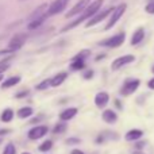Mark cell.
Segmentation results:
<instances>
[{"label":"cell","instance_id":"obj_14","mask_svg":"<svg viewBox=\"0 0 154 154\" xmlns=\"http://www.w3.org/2000/svg\"><path fill=\"white\" fill-rule=\"evenodd\" d=\"M48 12L46 14H43L42 16H38V18H35V19H31L30 20V23H29V26H27V29L29 30H35V29H38V27L41 26V24L45 22V19L48 18Z\"/></svg>","mask_w":154,"mask_h":154},{"label":"cell","instance_id":"obj_12","mask_svg":"<svg viewBox=\"0 0 154 154\" xmlns=\"http://www.w3.org/2000/svg\"><path fill=\"white\" fill-rule=\"evenodd\" d=\"M108 100H109V95L107 92H99L95 96V104L99 108H104L108 104Z\"/></svg>","mask_w":154,"mask_h":154},{"label":"cell","instance_id":"obj_25","mask_svg":"<svg viewBox=\"0 0 154 154\" xmlns=\"http://www.w3.org/2000/svg\"><path fill=\"white\" fill-rule=\"evenodd\" d=\"M3 154H16V150H15V146L12 143H8L7 146L4 147V152Z\"/></svg>","mask_w":154,"mask_h":154},{"label":"cell","instance_id":"obj_24","mask_svg":"<svg viewBox=\"0 0 154 154\" xmlns=\"http://www.w3.org/2000/svg\"><path fill=\"white\" fill-rule=\"evenodd\" d=\"M65 130H66V125H65V123H58V125L53 128V133L54 134H60V133H62V131H65Z\"/></svg>","mask_w":154,"mask_h":154},{"label":"cell","instance_id":"obj_20","mask_svg":"<svg viewBox=\"0 0 154 154\" xmlns=\"http://www.w3.org/2000/svg\"><path fill=\"white\" fill-rule=\"evenodd\" d=\"M32 115V108L31 107H22L18 111V118L20 119H26V118H30Z\"/></svg>","mask_w":154,"mask_h":154},{"label":"cell","instance_id":"obj_16","mask_svg":"<svg viewBox=\"0 0 154 154\" xmlns=\"http://www.w3.org/2000/svg\"><path fill=\"white\" fill-rule=\"evenodd\" d=\"M76 115H77V108L72 107V108H66L65 111H62L61 114H60V119L61 120H70V119H73Z\"/></svg>","mask_w":154,"mask_h":154},{"label":"cell","instance_id":"obj_32","mask_svg":"<svg viewBox=\"0 0 154 154\" xmlns=\"http://www.w3.org/2000/svg\"><path fill=\"white\" fill-rule=\"evenodd\" d=\"M27 95V92H22V93H16L15 95V97H23V96H26Z\"/></svg>","mask_w":154,"mask_h":154},{"label":"cell","instance_id":"obj_30","mask_svg":"<svg viewBox=\"0 0 154 154\" xmlns=\"http://www.w3.org/2000/svg\"><path fill=\"white\" fill-rule=\"evenodd\" d=\"M135 146H137V149H138V150L143 149V146H145V142H138V143H137Z\"/></svg>","mask_w":154,"mask_h":154},{"label":"cell","instance_id":"obj_3","mask_svg":"<svg viewBox=\"0 0 154 154\" xmlns=\"http://www.w3.org/2000/svg\"><path fill=\"white\" fill-rule=\"evenodd\" d=\"M127 10V4L126 3H122V4H119L116 8L114 10V12H112V16H111V19L108 20V23H107V26H106V30H109V29H112V27L115 26V24L118 23V20H119L120 18H122V15L125 14V11Z\"/></svg>","mask_w":154,"mask_h":154},{"label":"cell","instance_id":"obj_21","mask_svg":"<svg viewBox=\"0 0 154 154\" xmlns=\"http://www.w3.org/2000/svg\"><path fill=\"white\" fill-rule=\"evenodd\" d=\"M12 118H14V111L11 108H7V109L3 111V114H2V120L3 122H11Z\"/></svg>","mask_w":154,"mask_h":154},{"label":"cell","instance_id":"obj_7","mask_svg":"<svg viewBox=\"0 0 154 154\" xmlns=\"http://www.w3.org/2000/svg\"><path fill=\"white\" fill-rule=\"evenodd\" d=\"M135 61V57L131 56V54H127V56H122L119 57V58H116L114 62L111 64V69L112 70H118L120 69L122 66H125V65L127 64H131V62Z\"/></svg>","mask_w":154,"mask_h":154},{"label":"cell","instance_id":"obj_18","mask_svg":"<svg viewBox=\"0 0 154 154\" xmlns=\"http://www.w3.org/2000/svg\"><path fill=\"white\" fill-rule=\"evenodd\" d=\"M66 77H68V73H65V72L57 73V75L51 79V87H58V85H61L62 82L66 80Z\"/></svg>","mask_w":154,"mask_h":154},{"label":"cell","instance_id":"obj_26","mask_svg":"<svg viewBox=\"0 0 154 154\" xmlns=\"http://www.w3.org/2000/svg\"><path fill=\"white\" fill-rule=\"evenodd\" d=\"M145 10H146L147 14H152V15H154V0H152L150 3H147L146 7H145Z\"/></svg>","mask_w":154,"mask_h":154},{"label":"cell","instance_id":"obj_29","mask_svg":"<svg viewBox=\"0 0 154 154\" xmlns=\"http://www.w3.org/2000/svg\"><path fill=\"white\" fill-rule=\"evenodd\" d=\"M7 68H8V66H7V64H0V75H2V73L4 72V70L7 69Z\"/></svg>","mask_w":154,"mask_h":154},{"label":"cell","instance_id":"obj_28","mask_svg":"<svg viewBox=\"0 0 154 154\" xmlns=\"http://www.w3.org/2000/svg\"><path fill=\"white\" fill-rule=\"evenodd\" d=\"M147 87L150 88V89H154V77L152 80H149V82H147Z\"/></svg>","mask_w":154,"mask_h":154},{"label":"cell","instance_id":"obj_36","mask_svg":"<svg viewBox=\"0 0 154 154\" xmlns=\"http://www.w3.org/2000/svg\"><path fill=\"white\" fill-rule=\"evenodd\" d=\"M22 154H31V153H27V152H23V153H22Z\"/></svg>","mask_w":154,"mask_h":154},{"label":"cell","instance_id":"obj_15","mask_svg":"<svg viewBox=\"0 0 154 154\" xmlns=\"http://www.w3.org/2000/svg\"><path fill=\"white\" fill-rule=\"evenodd\" d=\"M143 38H145V30L142 29V27H139L133 34V37H131V45L135 46V45H138V43H141L142 41H143Z\"/></svg>","mask_w":154,"mask_h":154},{"label":"cell","instance_id":"obj_17","mask_svg":"<svg viewBox=\"0 0 154 154\" xmlns=\"http://www.w3.org/2000/svg\"><path fill=\"white\" fill-rule=\"evenodd\" d=\"M101 118H103L107 123H115L118 120V115L115 114L112 109H106V111L103 112V115H101Z\"/></svg>","mask_w":154,"mask_h":154},{"label":"cell","instance_id":"obj_8","mask_svg":"<svg viewBox=\"0 0 154 154\" xmlns=\"http://www.w3.org/2000/svg\"><path fill=\"white\" fill-rule=\"evenodd\" d=\"M114 10L115 8H108V10H106V11H101V12H97L95 16H92V18L89 19V20L87 22V24L85 26L87 27H92V26H95V24H97V23H100L103 19H106L107 16L109 15L111 12H114Z\"/></svg>","mask_w":154,"mask_h":154},{"label":"cell","instance_id":"obj_23","mask_svg":"<svg viewBox=\"0 0 154 154\" xmlns=\"http://www.w3.org/2000/svg\"><path fill=\"white\" fill-rule=\"evenodd\" d=\"M51 146H53V142L50 141V139H48V141H45L42 145H41L38 149H39V152H48V150L51 149Z\"/></svg>","mask_w":154,"mask_h":154},{"label":"cell","instance_id":"obj_4","mask_svg":"<svg viewBox=\"0 0 154 154\" xmlns=\"http://www.w3.org/2000/svg\"><path fill=\"white\" fill-rule=\"evenodd\" d=\"M126 39V34L125 32H119V34L114 35V37L108 38L106 41H101L99 45L100 46H106V48H119Z\"/></svg>","mask_w":154,"mask_h":154},{"label":"cell","instance_id":"obj_33","mask_svg":"<svg viewBox=\"0 0 154 154\" xmlns=\"http://www.w3.org/2000/svg\"><path fill=\"white\" fill-rule=\"evenodd\" d=\"M8 134V130H0V135H5Z\"/></svg>","mask_w":154,"mask_h":154},{"label":"cell","instance_id":"obj_22","mask_svg":"<svg viewBox=\"0 0 154 154\" xmlns=\"http://www.w3.org/2000/svg\"><path fill=\"white\" fill-rule=\"evenodd\" d=\"M49 87H51V79L43 80V81L39 82V84H38L35 88H37L38 91H43V89H46V88H49Z\"/></svg>","mask_w":154,"mask_h":154},{"label":"cell","instance_id":"obj_31","mask_svg":"<svg viewBox=\"0 0 154 154\" xmlns=\"http://www.w3.org/2000/svg\"><path fill=\"white\" fill-rule=\"evenodd\" d=\"M70 154H84V152H81V150H79V149H73L72 152H70Z\"/></svg>","mask_w":154,"mask_h":154},{"label":"cell","instance_id":"obj_27","mask_svg":"<svg viewBox=\"0 0 154 154\" xmlns=\"http://www.w3.org/2000/svg\"><path fill=\"white\" fill-rule=\"evenodd\" d=\"M80 142V139H77V138H69V139H66V143L69 145V143H79Z\"/></svg>","mask_w":154,"mask_h":154},{"label":"cell","instance_id":"obj_11","mask_svg":"<svg viewBox=\"0 0 154 154\" xmlns=\"http://www.w3.org/2000/svg\"><path fill=\"white\" fill-rule=\"evenodd\" d=\"M88 3H89V0H80L75 7L66 14V18H72L73 15H77V14H80V12H84L85 8L88 7Z\"/></svg>","mask_w":154,"mask_h":154},{"label":"cell","instance_id":"obj_13","mask_svg":"<svg viewBox=\"0 0 154 154\" xmlns=\"http://www.w3.org/2000/svg\"><path fill=\"white\" fill-rule=\"evenodd\" d=\"M143 135V131L142 130H138V128H133V130L127 131L125 135V139L126 141H138L139 138H142Z\"/></svg>","mask_w":154,"mask_h":154},{"label":"cell","instance_id":"obj_5","mask_svg":"<svg viewBox=\"0 0 154 154\" xmlns=\"http://www.w3.org/2000/svg\"><path fill=\"white\" fill-rule=\"evenodd\" d=\"M139 85H141V81H139V80H137V79L127 80V81L125 82V85L122 87V89H120V93H122L123 96H130L138 89Z\"/></svg>","mask_w":154,"mask_h":154},{"label":"cell","instance_id":"obj_1","mask_svg":"<svg viewBox=\"0 0 154 154\" xmlns=\"http://www.w3.org/2000/svg\"><path fill=\"white\" fill-rule=\"evenodd\" d=\"M103 2H104V0H95L93 3H91V5H88V7L85 8L84 12H82L75 22H72V23H69L66 27H64V29H62V31L65 32V31H68V30L73 29V27H77L80 23H82L84 20H87V19H91L92 16H95L96 14L99 12V10H100Z\"/></svg>","mask_w":154,"mask_h":154},{"label":"cell","instance_id":"obj_34","mask_svg":"<svg viewBox=\"0 0 154 154\" xmlns=\"http://www.w3.org/2000/svg\"><path fill=\"white\" fill-rule=\"evenodd\" d=\"M91 76H92V72H91V70H89V72H88L87 75H85V79H89Z\"/></svg>","mask_w":154,"mask_h":154},{"label":"cell","instance_id":"obj_37","mask_svg":"<svg viewBox=\"0 0 154 154\" xmlns=\"http://www.w3.org/2000/svg\"><path fill=\"white\" fill-rule=\"evenodd\" d=\"M2 80H3V75H0V81H2Z\"/></svg>","mask_w":154,"mask_h":154},{"label":"cell","instance_id":"obj_6","mask_svg":"<svg viewBox=\"0 0 154 154\" xmlns=\"http://www.w3.org/2000/svg\"><path fill=\"white\" fill-rule=\"evenodd\" d=\"M89 56V51L88 50H85V51H81L80 54H77V56L73 58V61H72V64H70V69L72 70H81V69H84V66H85V57H88Z\"/></svg>","mask_w":154,"mask_h":154},{"label":"cell","instance_id":"obj_9","mask_svg":"<svg viewBox=\"0 0 154 154\" xmlns=\"http://www.w3.org/2000/svg\"><path fill=\"white\" fill-rule=\"evenodd\" d=\"M68 2H69V0H56V2H53L51 5L49 7V10H48V15L51 16V15H57V14H60L65 7H66Z\"/></svg>","mask_w":154,"mask_h":154},{"label":"cell","instance_id":"obj_2","mask_svg":"<svg viewBox=\"0 0 154 154\" xmlns=\"http://www.w3.org/2000/svg\"><path fill=\"white\" fill-rule=\"evenodd\" d=\"M26 39H27V35L26 34H16V35H14V37L11 38V41L8 42L7 50H5V51H0V54H3V53H14V51L19 50V49L24 45Z\"/></svg>","mask_w":154,"mask_h":154},{"label":"cell","instance_id":"obj_35","mask_svg":"<svg viewBox=\"0 0 154 154\" xmlns=\"http://www.w3.org/2000/svg\"><path fill=\"white\" fill-rule=\"evenodd\" d=\"M133 154H145L143 152H141V150H135V152H134Z\"/></svg>","mask_w":154,"mask_h":154},{"label":"cell","instance_id":"obj_10","mask_svg":"<svg viewBox=\"0 0 154 154\" xmlns=\"http://www.w3.org/2000/svg\"><path fill=\"white\" fill-rule=\"evenodd\" d=\"M48 134V127L46 126H37V127L31 128L29 131V138L35 141V139H39L42 137H45Z\"/></svg>","mask_w":154,"mask_h":154},{"label":"cell","instance_id":"obj_38","mask_svg":"<svg viewBox=\"0 0 154 154\" xmlns=\"http://www.w3.org/2000/svg\"><path fill=\"white\" fill-rule=\"evenodd\" d=\"M152 70H153V73H154V66H153V69H152Z\"/></svg>","mask_w":154,"mask_h":154},{"label":"cell","instance_id":"obj_19","mask_svg":"<svg viewBox=\"0 0 154 154\" xmlns=\"http://www.w3.org/2000/svg\"><path fill=\"white\" fill-rule=\"evenodd\" d=\"M19 82H20V77H19V76L10 77V79H7V80H4V81H3L2 88H3V89H5V88H11V87H14V85L19 84Z\"/></svg>","mask_w":154,"mask_h":154}]
</instances>
